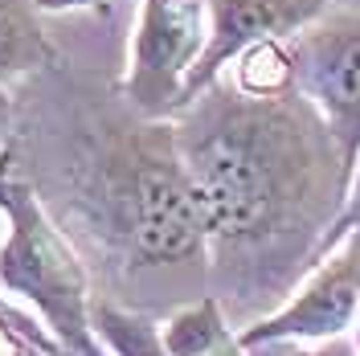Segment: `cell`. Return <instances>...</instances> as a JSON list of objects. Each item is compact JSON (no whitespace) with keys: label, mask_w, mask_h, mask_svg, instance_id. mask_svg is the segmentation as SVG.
<instances>
[{"label":"cell","mask_w":360,"mask_h":356,"mask_svg":"<svg viewBox=\"0 0 360 356\" xmlns=\"http://www.w3.org/2000/svg\"><path fill=\"white\" fill-rule=\"evenodd\" d=\"M172 127L213 270L254 299H287L348 189L323 119L299 90L250 98L217 78Z\"/></svg>","instance_id":"obj_1"},{"label":"cell","mask_w":360,"mask_h":356,"mask_svg":"<svg viewBox=\"0 0 360 356\" xmlns=\"http://www.w3.org/2000/svg\"><path fill=\"white\" fill-rule=\"evenodd\" d=\"M82 193L94 225L131 267L205 262L193 180L168 119H107L86 148Z\"/></svg>","instance_id":"obj_2"},{"label":"cell","mask_w":360,"mask_h":356,"mask_svg":"<svg viewBox=\"0 0 360 356\" xmlns=\"http://www.w3.org/2000/svg\"><path fill=\"white\" fill-rule=\"evenodd\" d=\"M0 295L33 312L70 356H111L90 328V274L17 168V144H0Z\"/></svg>","instance_id":"obj_3"},{"label":"cell","mask_w":360,"mask_h":356,"mask_svg":"<svg viewBox=\"0 0 360 356\" xmlns=\"http://www.w3.org/2000/svg\"><path fill=\"white\" fill-rule=\"evenodd\" d=\"M209 42L205 0H139L123 70V98L139 119H176L184 82Z\"/></svg>","instance_id":"obj_4"},{"label":"cell","mask_w":360,"mask_h":356,"mask_svg":"<svg viewBox=\"0 0 360 356\" xmlns=\"http://www.w3.org/2000/svg\"><path fill=\"white\" fill-rule=\"evenodd\" d=\"M360 319V229L344 234L328 254H319L311 270L291 287V295L266 315L238 328L246 352L270 344H323L340 340Z\"/></svg>","instance_id":"obj_5"},{"label":"cell","mask_w":360,"mask_h":356,"mask_svg":"<svg viewBox=\"0 0 360 356\" xmlns=\"http://www.w3.org/2000/svg\"><path fill=\"white\" fill-rule=\"evenodd\" d=\"M291 49L299 94L323 119L352 172L360 156V4H332Z\"/></svg>","instance_id":"obj_6"},{"label":"cell","mask_w":360,"mask_h":356,"mask_svg":"<svg viewBox=\"0 0 360 356\" xmlns=\"http://www.w3.org/2000/svg\"><path fill=\"white\" fill-rule=\"evenodd\" d=\"M336 0H205L209 8V42L201 62L184 82V107L197 103L221 78L238 53L258 42H295L311 29Z\"/></svg>","instance_id":"obj_7"},{"label":"cell","mask_w":360,"mask_h":356,"mask_svg":"<svg viewBox=\"0 0 360 356\" xmlns=\"http://www.w3.org/2000/svg\"><path fill=\"white\" fill-rule=\"evenodd\" d=\"M58 58L33 0H0V87L21 82Z\"/></svg>","instance_id":"obj_8"},{"label":"cell","mask_w":360,"mask_h":356,"mask_svg":"<svg viewBox=\"0 0 360 356\" xmlns=\"http://www.w3.org/2000/svg\"><path fill=\"white\" fill-rule=\"evenodd\" d=\"M156 336L168 356H209L221 344H229L238 336V328L229 324L225 303L217 295H201V299L176 307L164 324H156Z\"/></svg>","instance_id":"obj_9"},{"label":"cell","mask_w":360,"mask_h":356,"mask_svg":"<svg viewBox=\"0 0 360 356\" xmlns=\"http://www.w3.org/2000/svg\"><path fill=\"white\" fill-rule=\"evenodd\" d=\"M238 94L250 98H278V94H295L299 90V74H295V49L291 42H258L246 53H238L229 70L221 74Z\"/></svg>","instance_id":"obj_10"},{"label":"cell","mask_w":360,"mask_h":356,"mask_svg":"<svg viewBox=\"0 0 360 356\" xmlns=\"http://www.w3.org/2000/svg\"><path fill=\"white\" fill-rule=\"evenodd\" d=\"M90 328L111 356H168L160 348L156 324L139 312L115 307V303H94L90 307Z\"/></svg>","instance_id":"obj_11"},{"label":"cell","mask_w":360,"mask_h":356,"mask_svg":"<svg viewBox=\"0 0 360 356\" xmlns=\"http://www.w3.org/2000/svg\"><path fill=\"white\" fill-rule=\"evenodd\" d=\"M0 356H70L33 312L0 295Z\"/></svg>","instance_id":"obj_12"},{"label":"cell","mask_w":360,"mask_h":356,"mask_svg":"<svg viewBox=\"0 0 360 356\" xmlns=\"http://www.w3.org/2000/svg\"><path fill=\"white\" fill-rule=\"evenodd\" d=\"M352 229H360V156H356V164H352V172H348L344 205H340L336 222L328 225V234H323V242H319V254H328V250H332L344 234H352ZM319 254H315V258H319Z\"/></svg>","instance_id":"obj_13"},{"label":"cell","mask_w":360,"mask_h":356,"mask_svg":"<svg viewBox=\"0 0 360 356\" xmlns=\"http://www.w3.org/2000/svg\"><path fill=\"white\" fill-rule=\"evenodd\" d=\"M270 348H278V356H360L348 336L323 340V344H270Z\"/></svg>","instance_id":"obj_14"},{"label":"cell","mask_w":360,"mask_h":356,"mask_svg":"<svg viewBox=\"0 0 360 356\" xmlns=\"http://www.w3.org/2000/svg\"><path fill=\"white\" fill-rule=\"evenodd\" d=\"M37 13H90V8H107L111 0H33Z\"/></svg>","instance_id":"obj_15"},{"label":"cell","mask_w":360,"mask_h":356,"mask_svg":"<svg viewBox=\"0 0 360 356\" xmlns=\"http://www.w3.org/2000/svg\"><path fill=\"white\" fill-rule=\"evenodd\" d=\"M13 119H17V103H13L8 87H0V144L8 139V132H13Z\"/></svg>","instance_id":"obj_16"},{"label":"cell","mask_w":360,"mask_h":356,"mask_svg":"<svg viewBox=\"0 0 360 356\" xmlns=\"http://www.w3.org/2000/svg\"><path fill=\"white\" fill-rule=\"evenodd\" d=\"M209 356H246V348H242V340H238V336H233V340H229V344H221V348H217V352H209Z\"/></svg>","instance_id":"obj_17"},{"label":"cell","mask_w":360,"mask_h":356,"mask_svg":"<svg viewBox=\"0 0 360 356\" xmlns=\"http://www.w3.org/2000/svg\"><path fill=\"white\" fill-rule=\"evenodd\" d=\"M352 332H356V340H352V344H356V352H360V319H356V328H352Z\"/></svg>","instance_id":"obj_18"}]
</instances>
